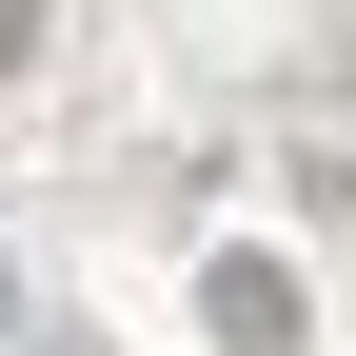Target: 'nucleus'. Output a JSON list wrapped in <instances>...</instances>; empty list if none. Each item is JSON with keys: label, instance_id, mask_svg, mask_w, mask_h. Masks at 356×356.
I'll use <instances>...</instances> for the list:
<instances>
[{"label": "nucleus", "instance_id": "1", "mask_svg": "<svg viewBox=\"0 0 356 356\" xmlns=\"http://www.w3.org/2000/svg\"><path fill=\"white\" fill-rule=\"evenodd\" d=\"M0 317H20V297H0Z\"/></svg>", "mask_w": 356, "mask_h": 356}]
</instances>
